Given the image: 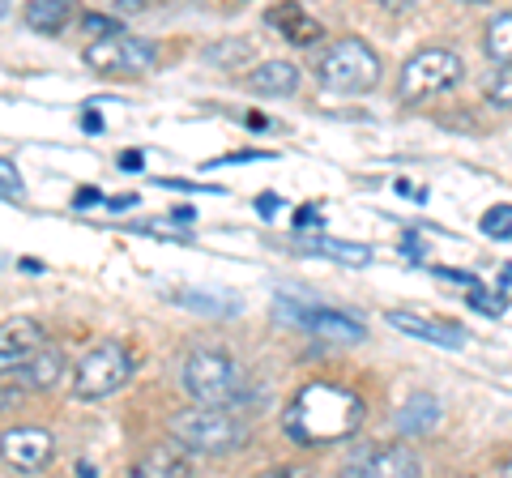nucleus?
I'll return each mask as SVG.
<instances>
[{
	"mask_svg": "<svg viewBox=\"0 0 512 478\" xmlns=\"http://www.w3.org/2000/svg\"><path fill=\"white\" fill-rule=\"evenodd\" d=\"M367 419V406L355 389L338 380H308L282 414V432L295 444H333L355 436Z\"/></svg>",
	"mask_w": 512,
	"mask_h": 478,
	"instance_id": "nucleus-1",
	"label": "nucleus"
},
{
	"mask_svg": "<svg viewBox=\"0 0 512 478\" xmlns=\"http://www.w3.org/2000/svg\"><path fill=\"white\" fill-rule=\"evenodd\" d=\"M180 385L197 406H214V410H239L256 397V385L248 368L239 363L227 346H197L184 359Z\"/></svg>",
	"mask_w": 512,
	"mask_h": 478,
	"instance_id": "nucleus-2",
	"label": "nucleus"
},
{
	"mask_svg": "<svg viewBox=\"0 0 512 478\" xmlns=\"http://www.w3.org/2000/svg\"><path fill=\"white\" fill-rule=\"evenodd\" d=\"M171 436L184 453H239L252 436V427L239 419L235 410H214V406H188L171 414Z\"/></svg>",
	"mask_w": 512,
	"mask_h": 478,
	"instance_id": "nucleus-3",
	"label": "nucleus"
},
{
	"mask_svg": "<svg viewBox=\"0 0 512 478\" xmlns=\"http://www.w3.org/2000/svg\"><path fill=\"white\" fill-rule=\"evenodd\" d=\"M316 77H320V86L333 94H367L380 82V56L363 39H338L325 47Z\"/></svg>",
	"mask_w": 512,
	"mask_h": 478,
	"instance_id": "nucleus-4",
	"label": "nucleus"
},
{
	"mask_svg": "<svg viewBox=\"0 0 512 478\" xmlns=\"http://www.w3.org/2000/svg\"><path fill=\"white\" fill-rule=\"evenodd\" d=\"M461 65L457 52H448V47H423V52H414L406 65H402V77H397V99L402 103H427L436 99V94L453 90L461 82Z\"/></svg>",
	"mask_w": 512,
	"mask_h": 478,
	"instance_id": "nucleus-5",
	"label": "nucleus"
},
{
	"mask_svg": "<svg viewBox=\"0 0 512 478\" xmlns=\"http://www.w3.org/2000/svg\"><path fill=\"white\" fill-rule=\"evenodd\" d=\"M133 355H128L124 342H103L86 350V359L77 363L73 372V393L82 397V402H103V397L120 393L128 380H133Z\"/></svg>",
	"mask_w": 512,
	"mask_h": 478,
	"instance_id": "nucleus-6",
	"label": "nucleus"
},
{
	"mask_svg": "<svg viewBox=\"0 0 512 478\" xmlns=\"http://www.w3.org/2000/svg\"><path fill=\"white\" fill-rule=\"evenodd\" d=\"M154 60H158V43L154 39H141V35H111V39H99V43H86V65L94 73H128V77H137V73H146L154 69Z\"/></svg>",
	"mask_w": 512,
	"mask_h": 478,
	"instance_id": "nucleus-7",
	"label": "nucleus"
},
{
	"mask_svg": "<svg viewBox=\"0 0 512 478\" xmlns=\"http://www.w3.org/2000/svg\"><path fill=\"white\" fill-rule=\"evenodd\" d=\"M274 308H278V321L308 329V333H316V338H329V342H359L363 338V325L355 321V316H346V312L303 304V299H286V295L274 299Z\"/></svg>",
	"mask_w": 512,
	"mask_h": 478,
	"instance_id": "nucleus-8",
	"label": "nucleus"
},
{
	"mask_svg": "<svg viewBox=\"0 0 512 478\" xmlns=\"http://www.w3.org/2000/svg\"><path fill=\"white\" fill-rule=\"evenodd\" d=\"M342 478H423V461L402 444H363L342 461Z\"/></svg>",
	"mask_w": 512,
	"mask_h": 478,
	"instance_id": "nucleus-9",
	"label": "nucleus"
},
{
	"mask_svg": "<svg viewBox=\"0 0 512 478\" xmlns=\"http://www.w3.org/2000/svg\"><path fill=\"white\" fill-rule=\"evenodd\" d=\"M52 457H56V440L43 427H9L0 436V461L18 474H39L52 466Z\"/></svg>",
	"mask_w": 512,
	"mask_h": 478,
	"instance_id": "nucleus-10",
	"label": "nucleus"
},
{
	"mask_svg": "<svg viewBox=\"0 0 512 478\" xmlns=\"http://www.w3.org/2000/svg\"><path fill=\"white\" fill-rule=\"evenodd\" d=\"M47 346V329L35 316H13L0 325V376H13L22 363Z\"/></svg>",
	"mask_w": 512,
	"mask_h": 478,
	"instance_id": "nucleus-11",
	"label": "nucleus"
},
{
	"mask_svg": "<svg viewBox=\"0 0 512 478\" xmlns=\"http://www.w3.org/2000/svg\"><path fill=\"white\" fill-rule=\"evenodd\" d=\"M64 376V350L47 342L43 350H35L18 372H13V389L18 393H43V389H56Z\"/></svg>",
	"mask_w": 512,
	"mask_h": 478,
	"instance_id": "nucleus-12",
	"label": "nucleus"
},
{
	"mask_svg": "<svg viewBox=\"0 0 512 478\" xmlns=\"http://www.w3.org/2000/svg\"><path fill=\"white\" fill-rule=\"evenodd\" d=\"M389 325L397 333H410V338H423V342L444 346V350L466 346V329L453 325V321H431V316H419V312H389Z\"/></svg>",
	"mask_w": 512,
	"mask_h": 478,
	"instance_id": "nucleus-13",
	"label": "nucleus"
},
{
	"mask_svg": "<svg viewBox=\"0 0 512 478\" xmlns=\"http://www.w3.org/2000/svg\"><path fill=\"white\" fill-rule=\"evenodd\" d=\"M188 474H192V453H184L180 444H154L128 470V478H188Z\"/></svg>",
	"mask_w": 512,
	"mask_h": 478,
	"instance_id": "nucleus-14",
	"label": "nucleus"
},
{
	"mask_svg": "<svg viewBox=\"0 0 512 478\" xmlns=\"http://www.w3.org/2000/svg\"><path fill=\"white\" fill-rule=\"evenodd\" d=\"M265 22L274 26L286 43H295V47H308V43H316V39H325V26H320L312 13L299 9V5H278V9H269Z\"/></svg>",
	"mask_w": 512,
	"mask_h": 478,
	"instance_id": "nucleus-15",
	"label": "nucleus"
},
{
	"mask_svg": "<svg viewBox=\"0 0 512 478\" xmlns=\"http://www.w3.org/2000/svg\"><path fill=\"white\" fill-rule=\"evenodd\" d=\"M299 82L303 77L291 60H265V65H256L248 73V90H256V94H295Z\"/></svg>",
	"mask_w": 512,
	"mask_h": 478,
	"instance_id": "nucleus-16",
	"label": "nucleus"
},
{
	"mask_svg": "<svg viewBox=\"0 0 512 478\" xmlns=\"http://www.w3.org/2000/svg\"><path fill=\"white\" fill-rule=\"evenodd\" d=\"M295 248H299V252H308V257H333V261H342V265H367V261H372V248L346 244V239H333V235L299 239Z\"/></svg>",
	"mask_w": 512,
	"mask_h": 478,
	"instance_id": "nucleus-17",
	"label": "nucleus"
},
{
	"mask_svg": "<svg viewBox=\"0 0 512 478\" xmlns=\"http://www.w3.org/2000/svg\"><path fill=\"white\" fill-rule=\"evenodd\" d=\"M436 423H440V402L427 393H414L410 402L397 410V432H406V436H423Z\"/></svg>",
	"mask_w": 512,
	"mask_h": 478,
	"instance_id": "nucleus-18",
	"label": "nucleus"
},
{
	"mask_svg": "<svg viewBox=\"0 0 512 478\" xmlns=\"http://www.w3.org/2000/svg\"><path fill=\"white\" fill-rule=\"evenodd\" d=\"M483 47H487V56H491L500 69H512V9H508V13H495V18H491Z\"/></svg>",
	"mask_w": 512,
	"mask_h": 478,
	"instance_id": "nucleus-19",
	"label": "nucleus"
},
{
	"mask_svg": "<svg viewBox=\"0 0 512 478\" xmlns=\"http://www.w3.org/2000/svg\"><path fill=\"white\" fill-rule=\"evenodd\" d=\"M69 22V5L64 0H35V5H26V26L39 30V35H56Z\"/></svg>",
	"mask_w": 512,
	"mask_h": 478,
	"instance_id": "nucleus-20",
	"label": "nucleus"
},
{
	"mask_svg": "<svg viewBox=\"0 0 512 478\" xmlns=\"http://www.w3.org/2000/svg\"><path fill=\"white\" fill-rule=\"evenodd\" d=\"M180 304L197 308L205 316H235L239 312V299L235 295H222V291H180Z\"/></svg>",
	"mask_w": 512,
	"mask_h": 478,
	"instance_id": "nucleus-21",
	"label": "nucleus"
},
{
	"mask_svg": "<svg viewBox=\"0 0 512 478\" xmlns=\"http://www.w3.org/2000/svg\"><path fill=\"white\" fill-rule=\"evenodd\" d=\"M205 60H210V65H222V69H235V65H248V60H252V43H248V39H231V43H214V47H205Z\"/></svg>",
	"mask_w": 512,
	"mask_h": 478,
	"instance_id": "nucleus-22",
	"label": "nucleus"
},
{
	"mask_svg": "<svg viewBox=\"0 0 512 478\" xmlns=\"http://www.w3.org/2000/svg\"><path fill=\"white\" fill-rule=\"evenodd\" d=\"M483 94L495 107H512V69H491L483 82Z\"/></svg>",
	"mask_w": 512,
	"mask_h": 478,
	"instance_id": "nucleus-23",
	"label": "nucleus"
},
{
	"mask_svg": "<svg viewBox=\"0 0 512 478\" xmlns=\"http://www.w3.org/2000/svg\"><path fill=\"white\" fill-rule=\"evenodd\" d=\"M483 235L491 239H512V205H495L483 214Z\"/></svg>",
	"mask_w": 512,
	"mask_h": 478,
	"instance_id": "nucleus-24",
	"label": "nucleus"
},
{
	"mask_svg": "<svg viewBox=\"0 0 512 478\" xmlns=\"http://www.w3.org/2000/svg\"><path fill=\"white\" fill-rule=\"evenodd\" d=\"M82 30L90 35V43H99V39L120 35V18H107V13H86V18H82Z\"/></svg>",
	"mask_w": 512,
	"mask_h": 478,
	"instance_id": "nucleus-25",
	"label": "nucleus"
},
{
	"mask_svg": "<svg viewBox=\"0 0 512 478\" xmlns=\"http://www.w3.org/2000/svg\"><path fill=\"white\" fill-rule=\"evenodd\" d=\"M470 308L483 312V316H504L508 299H504L500 291H487V286H478V291H470Z\"/></svg>",
	"mask_w": 512,
	"mask_h": 478,
	"instance_id": "nucleus-26",
	"label": "nucleus"
},
{
	"mask_svg": "<svg viewBox=\"0 0 512 478\" xmlns=\"http://www.w3.org/2000/svg\"><path fill=\"white\" fill-rule=\"evenodd\" d=\"M22 193H26V184H22L18 167H13L9 158H0V197H22Z\"/></svg>",
	"mask_w": 512,
	"mask_h": 478,
	"instance_id": "nucleus-27",
	"label": "nucleus"
},
{
	"mask_svg": "<svg viewBox=\"0 0 512 478\" xmlns=\"http://www.w3.org/2000/svg\"><path fill=\"white\" fill-rule=\"evenodd\" d=\"M436 278H444V282H453V286H466V291H478V282L474 274H461V269H436Z\"/></svg>",
	"mask_w": 512,
	"mask_h": 478,
	"instance_id": "nucleus-28",
	"label": "nucleus"
},
{
	"mask_svg": "<svg viewBox=\"0 0 512 478\" xmlns=\"http://www.w3.org/2000/svg\"><path fill=\"white\" fill-rule=\"evenodd\" d=\"M320 218H325V214H320V205H299V214H295V227H299V231H303V227H316Z\"/></svg>",
	"mask_w": 512,
	"mask_h": 478,
	"instance_id": "nucleus-29",
	"label": "nucleus"
},
{
	"mask_svg": "<svg viewBox=\"0 0 512 478\" xmlns=\"http://www.w3.org/2000/svg\"><path fill=\"white\" fill-rule=\"evenodd\" d=\"M99 201H103L99 188H77V193H73V205H77V210H86V205H99Z\"/></svg>",
	"mask_w": 512,
	"mask_h": 478,
	"instance_id": "nucleus-30",
	"label": "nucleus"
},
{
	"mask_svg": "<svg viewBox=\"0 0 512 478\" xmlns=\"http://www.w3.org/2000/svg\"><path fill=\"white\" fill-rule=\"evenodd\" d=\"M18 397H22V393L13 389V385H0V414H9L13 406H18Z\"/></svg>",
	"mask_w": 512,
	"mask_h": 478,
	"instance_id": "nucleus-31",
	"label": "nucleus"
},
{
	"mask_svg": "<svg viewBox=\"0 0 512 478\" xmlns=\"http://www.w3.org/2000/svg\"><path fill=\"white\" fill-rule=\"evenodd\" d=\"M256 210H261V218H274V214H278V197H274V193L256 197Z\"/></svg>",
	"mask_w": 512,
	"mask_h": 478,
	"instance_id": "nucleus-32",
	"label": "nucleus"
},
{
	"mask_svg": "<svg viewBox=\"0 0 512 478\" xmlns=\"http://www.w3.org/2000/svg\"><path fill=\"white\" fill-rule=\"evenodd\" d=\"M120 167H124V171H141V167H146V158H141L137 150H124V154H120Z\"/></svg>",
	"mask_w": 512,
	"mask_h": 478,
	"instance_id": "nucleus-33",
	"label": "nucleus"
},
{
	"mask_svg": "<svg viewBox=\"0 0 512 478\" xmlns=\"http://www.w3.org/2000/svg\"><path fill=\"white\" fill-rule=\"evenodd\" d=\"M261 478H312V474L299 470V466H282V470H269V474H261Z\"/></svg>",
	"mask_w": 512,
	"mask_h": 478,
	"instance_id": "nucleus-34",
	"label": "nucleus"
},
{
	"mask_svg": "<svg viewBox=\"0 0 512 478\" xmlns=\"http://www.w3.org/2000/svg\"><path fill=\"white\" fill-rule=\"evenodd\" d=\"M82 129H86V133H99V129H103V116H99V111H82Z\"/></svg>",
	"mask_w": 512,
	"mask_h": 478,
	"instance_id": "nucleus-35",
	"label": "nucleus"
},
{
	"mask_svg": "<svg viewBox=\"0 0 512 478\" xmlns=\"http://www.w3.org/2000/svg\"><path fill=\"white\" fill-rule=\"evenodd\" d=\"M128 205H137L133 193H124V197H107V210H128Z\"/></svg>",
	"mask_w": 512,
	"mask_h": 478,
	"instance_id": "nucleus-36",
	"label": "nucleus"
},
{
	"mask_svg": "<svg viewBox=\"0 0 512 478\" xmlns=\"http://www.w3.org/2000/svg\"><path fill=\"white\" fill-rule=\"evenodd\" d=\"M500 478H512V457L504 461V470H500Z\"/></svg>",
	"mask_w": 512,
	"mask_h": 478,
	"instance_id": "nucleus-37",
	"label": "nucleus"
},
{
	"mask_svg": "<svg viewBox=\"0 0 512 478\" xmlns=\"http://www.w3.org/2000/svg\"><path fill=\"white\" fill-rule=\"evenodd\" d=\"M0 18H9V5H5V0H0Z\"/></svg>",
	"mask_w": 512,
	"mask_h": 478,
	"instance_id": "nucleus-38",
	"label": "nucleus"
}]
</instances>
